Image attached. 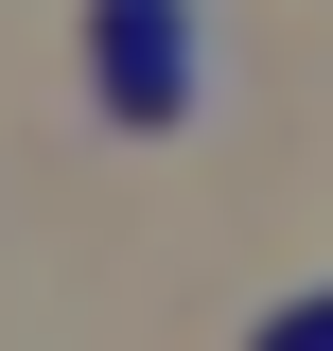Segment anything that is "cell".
I'll list each match as a JSON object with an SVG mask.
<instances>
[{"label":"cell","mask_w":333,"mask_h":351,"mask_svg":"<svg viewBox=\"0 0 333 351\" xmlns=\"http://www.w3.org/2000/svg\"><path fill=\"white\" fill-rule=\"evenodd\" d=\"M88 88H106L123 141H175L210 106V18L193 0H88Z\"/></svg>","instance_id":"1"},{"label":"cell","mask_w":333,"mask_h":351,"mask_svg":"<svg viewBox=\"0 0 333 351\" xmlns=\"http://www.w3.org/2000/svg\"><path fill=\"white\" fill-rule=\"evenodd\" d=\"M246 351H333V299H298V316H263Z\"/></svg>","instance_id":"2"}]
</instances>
